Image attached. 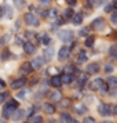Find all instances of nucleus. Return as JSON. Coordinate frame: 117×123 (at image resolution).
<instances>
[{"mask_svg": "<svg viewBox=\"0 0 117 123\" xmlns=\"http://www.w3.org/2000/svg\"><path fill=\"white\" fill-rule=\"evenodd\" d=\"M17 108H18L17 100L10 98V101H7L6 105H4V108H3V111H1V113H3V117H4V119H8L10 116H12Z\"/></svg>", "mask_w": 117, "mask_h": 123, "instance_id": "1", "label": "nucleus"}, {"mask_svg": "<svg viewBox=\"0 0 117 123\" xmlns=\"http://www.w3.org/2000/svg\"><path fill=\"white\" fill-rule=\"evenodd\" d=\"M25 22L28 25H30V26H39L40 25L39 18L36 17L34 14H32V12H26L25 14Z\"/></svg>", "mask_w": 117, "mask_h": 123, "instance_id": "2", "label": "nucleus"}, {"mask_svg": "<svg viewBox=\"0 0 117 123\" xmlns=\"http://www.w3.org/2000/svg\"><path fill=\"white\" fill-rule=\"evenodd\" d=\"M58 36H59V39H61L62 42L67 43V42H72L73 40L74 33H73L72 31H69V29H65V31H61V32L58 33Z\"/></svg>", "mask_w": 117, "mask_h": 123, "instance_id": "3", "label": "nucleus"}, {"mask_svg": "<svg viewBox=\"0 0 117 123\" xmlns=\"http://www.w3.org/2000/svg\"><path fill=\"white\" fill-rule=\"evenodd\" d=\"M98 112H99L102 116H109V115H111V108L109 104L100 102L99 105H98Z\"/></svg>", "mask_w": 117, "mask_h": 123, "instance_id": "4", "label": "nucleus"}, {"mask_svg": "<svg viewBox=\"0 0 117 123\" xmlns=\"http://www.w3.org/2000/svg\"><path fill=\"white\" fill-rule=\"evenodd\" d=\"M44 62H45V60H43V57H37V58L32 60L30 65H32V68H33V69H40V68L44 65Z\"/></svg>", "mask_w": 117, "mask_h": 123, "instance_id": "5", "label": "nucleus"}, {"mask_svg": "<svg viewBox=\"0 0 117 123\" xmlns=\"http://www.w3.org/2000/svg\"><path fill=\"white\" fill-rule=\"evenodd\" d=\"M99 71V65H98V62H91L87 65V71L85 72L88 73V75H94V73H98Z\"/></svg>", "mask_w": 117, "mask_h": 123, "instance_id": "6", "label": "nucleus"}, {"mask_svg": "<svg viewBox=\"0 0 117 123\" xmlns=\"http://www.w3.org/2000/svg\"><path fill=\"white\" fill-rule=\"evenodd\" d=\"M69 51H70V47H67V46H63V47H61L59 49V53H58V58L59 60H65V58H67L69 57Z\"/></svg>", "mask_w": 117, "mask_h": 123, "instance_id": "7", "label": "nucleus"}, {"mask_svg": "<svg viewBox=\"0 0 117 123\" xmlns=\"http://www.w3.org/2000/svg\"><path fill=\"white\" fill-rule=\"evenodd\" d=\"M23 50L26 54H34L36 53V47L32 42H26V43H23Z\"/></svg>", "mask_w": 117, "mask_h": 123, "instance_id": "8", "label": "nucleus"}, {"mask_svg": "<svg viewBox=\"0 0 117 123\" xmlns=\"http://www.w3.org/2000/svg\"><path fill=\"white\" fill-rule=\"evenodd\" d=\"M21 73H23V75H29V73H32V71H33V68H32V65H30V62H23L22 65H21Z\"/></svg>", "mask_w": 117, "mask_h": 123, "instance_id": "9", "label": "nucleus"}, {"mask_svg": "<svg viewBox=\"0 0 117 123\" xmlns=\"http://www.w3.org/2000/svg\"><path fill=\"white\" fill-rule=\"evenodd\" d=\"M25 83H26V79L25 78H19L17 79V80H14L11 83V87L12 89H21L22 86H25Z\"/></svg>", "mask_w": 117, "mask_h": 123, "instance_id": "10", "label": "nucleus"}, {"mask_svg": "<svg viewBox=\"0 0 117 123\" xmlns=\"http://www.w3.org/2000/svg\"><path fill=\"white\" fill-rule=\"evenodd\" d=\"M50 100H51V102H61L62 93L61 91H52L50 94Z\"/></svg>", "mask_w": 117, "mask_h": 123, "instance_id": "11", "label": "nucleus"}, {"mask_svg": "<svg viewBox=\"0 0 117 123\" xmlns=\"http://www.w3.org/2000/svg\"><path fill=\"white\" fill-rule=\"evenodd\" d=\"M43 55H44V58L47 61L51 60V58H54V47H47V49H44L43 50Z\"/></svg>", "mask_w": 117, "mask_h": 123, "instance_id": "12", "label": "nucleus"}, {"mask_svg": "<svg viewBox=\"0 0 117 123\" xmlns=\"http://www.w3.org/2000/svg\"><path fill=\"white\" fill-rule=\"evenodd\" d=\"M91 25H92V29H102L103 25H105V19L103 18H96Z\"/></svg>", "mask_w": 117, "mask_h": 123, "instance_id": "13", "label": "nucleus"}, {"mask_svg": "<svg viewBox=\"0 0 117 123\" xmlns=\"http://www.w3.org/2000/svg\"><path fill=\"white\" fill-rule=\"evenodd\" d=\"M50 84L52 86V87H61L62 86V80H61V76H52L50 80Z\"/></svg>", "mask_w": 117, "mask_h": 123, "instance_id": "14", "label": "nucleus"}, {"mask_svg": "<svg viewBox=\"0 0 117 123\" xmlns=\"http://www.w3.org/2000/svg\"><path fill=\"white\" fill-rule=\"evenodd\" d=\"M102 83H103V79H100V78L94 79V80L91 82V84H89V87H91V90H98Z\"/></svg>", "mask_w": 117, "mask_h": 123, "instance_id": "15", "label": "nucleus"}, {"mask_svg": "<svg viewBox=\"0 0 117 123\" xmlns=\"http://www.w3.org/2000/svg\"><path fill=\"white\" fill-rule=\"evenodd\" d=\"M72 21L74 25H80V24L83 22V14L81 12H74L72 17Z\"/></svg>", "mask_w": 117, "mask_h": 123, "instance_id": "16", "label": "nucleus"}, {"mask_svg": "<svg viewBox=\"0 0 117 123\" xmlns=\"http://www.w3.org/2000/svg\"><path fill=\"white\" fill-rule=\"evenodd\" d=\"M87 75H88L87 72H85V73L78 72V73H77V80H78V84H80V86H83V84L85 83L87 80H88V79H87Z\"/></svg>", "mask_w": 117, "mask_h": 123, "instance_id": "17", "label": "nucleus"}, {"mask_svg": "<svg viewBox=\"0 0 117 123\" xmlns=\"http://www.w3.org/2000/svg\"><path fill=\"white\" fill-rule=\"evenodd\" d=\"M44 111H45V113L52 115V113L55 112V105H54V104H50V102H47V104H44Z\"/></svg>", "mask_w": 117, "mask_h": 123, "instance_id": "18", "label": "nucleus"}, {"mask_svg": "<svg viewBox=\"0 0 117 123\" xmlns=\"http://www.w3.org/2000/svg\"><path fill=\"white\" fill-rule=\"evenodd\" d=\"M62 80V84L65 83V84H70L73 82V75H70V73H65L63 76L61 78Z\"/></svg>", "mask_w": 117, "mask_h": 123, "instance_id": "19", "label": "nucleus"}, {"mask_svg": "<svg viewBox=\"0 0 117 123\" xmlns=\"http://www.w3.org/2000/svg\"><path fill=\"white\" fill-rule=\"evenodd\" d=\"M14 113H15V115H12V117H14L15 120H21V119L25 116V111H23V109H18V108H17Z\"/></svg>", "mask_w": 117, "mask_h": 123, "instance_id": "20", "label": "nucleus"}, {"mask_svg": "<svg viewBox=\"0 0 117 123\" xmlns=\"http://www.w3.org/2000/svg\"><path fill=\"white\" fill-rule=\"evenodd\" d=\"M50 42H51V39H50V36H48L47 33H41V35H40V43L48 46V44H50Z\"/></svg>", "mask_w": 117, "mask_h": 123, "instance_id": "21", "label": "nucleus"}, {"mask_svg": "<svg viewBox=\"0 0 117 123\" xmlns=\"http://www.w3.org/2000/svg\"><path fill=\"white\" fill-rule=\"evenodd\" d=\"M94 43H95L94 36H87V39H85V47H94Z\"/></svg>", "mask_w": 117, "mask_h": 123, "instance_id": "22", "label": "nucleus"}, {"mask_svg": "<svg viewBox=\"0 0 117 123\" xmlns=\"http://www.w3.org/2000/svg\"><path fill=\"white\" fill-rule=\"evenodd\" d=\"M73 14H74V11H73L72 8H66L65 12H63V19H70L73 17Z\"/></svg>", "mask_w": 117, "mask_h": 123, "instance_id": "23", "label": "nucleus"}, {"mask_svg": "<svg viewBox=\"0 0 117 123\" xmlns=\"http://www.w3.org/2000/svg\"><path fill=\"white\" fill-rule=\"evenodd\" d=\"M109 55L113 58V60H117V47L116 46H111L109 49Z\"/></svg>", "mask_w": 117, "mask_h": 123, "instance_id": "24", "label": "nucleus"}, {"mask_svg": "<svg viewBox=\"0 0 117 123\" xmlns=\"http://www.w3.org/2000/svg\"><path fill=\"white\" fill-rule=\"evenodd\" d=\"M77 61H78V64H83V62L87 61V54H85V51H80V53H78Z\"/></svg>", "mask_w": 117, "mask_h": 123, "instance_id": "25", "label": "nucleus"}, {"mask_svg": "<svg viewBox=\"0 0 117 123\" xmlns=\"http://www.w3.org/2000/svg\"><path fill=\"white\" fill-rule=\"evenodd\" d=\"M61 122H74V119H72V117L69 116V113L63 112L61 115Z\"/></svg>", "mask_w": 117, "mask_h": 123, "instance_id": "26", "label": "nucleus"}, {"mask_svg": "<svg viewBox=\"0 0 117 123\" xmlns=\"http://www.w3.org/2000/svg\"><path fill=\"white\" fill-rule=\"evenodd\" d=\"M10 97V93L8 91H4V93H0V104L6 102V100Z\"/></svg>", "mask_w": 117, "mask_h": 123, "instance_id": "27", "label": "nucleus"}, {"mask_svg": "<svg viewBox=\"0 0 117 123\" xmlns=\"http://www.w3.org/2000/svg\"><path fill=\"white\" fill-rule=\"evenodd\" d=\"M3 10L6 11V15H7L8 18H11V17H12V8L8 6V4H6V6L3 7Z\"/></svg>", "mask_w": 117, "mask_h": 123, "instance_id": "28", "label": "nucleus"}, {"mask_svg": "<svg viewBox=\"0 0 117 123\" xmlns=\"http://www.w3.org/2000/svg\"><path fill=\"white\" fill-rule=\"evenodd\" d=\"M10 55H11V53H10V50H4L3 51V53H1V55H0V58H1V60H3V61H6V60H8V58H10Z\"/></svg>", "mask_w": 117, "mask_h": 123, "instance_id": "29", "label": "nucleus"}, {"mask_svg": "<svg viewBox=\"0 0 117 123\" xmlns=\"http://www.w3.org/2000/svg\"><path fill=\"white\" fill-rule=\"evenodd\" d=\"M106 83L109 84V87H113V86H116L117 84V78H113V76H110V78L107 79V82H106Z\"/></svg>", "mask_w": 117, "mask_h": 123, "instance_id": "30", "label": "nucleus"}, {"mask_svg": "<svg viewBox=\"0 0 117 123\" xmlns=\"http://www.w3.org/2000/svg\"><path fill=\"white\" fill-rule=\"evenodd\" d=\"M39 4H40V7H44V8H47V7H50L51 0H39Z\"/></svg>", "mask_w": 117, "mask_h": 123, "instance_id": "31", "label": "nucleus"}, {"mask_svg": "<svg viewBox=\"0 0 117 123\" xmlns=\"http://www.w3.org/2000/svg\"><path fill=\"white\" fill-rule=\"evenodd\" d=\"M98 90H99L100 93H107V91H109V84H107V83H102Z\"/></svg>", "mask_w": 117, "mask_h": 123, "instance_id": "32", "label": "nucleus"}, {"mask_svg": "<svg viewBox=\"0 0 117 123\" xmlns=\"http://www.w3.org/2000/svg\"><path fill=\"white\" fill-rule=\"evenodd\" d=\"M76 111H78L80 113H85V112H87V108H85L83 104H80V105L76 106Z\"/></svg>", "mask_w": 117, "mask_h": 123, "instance_id": "33", "label": "nucleus"}, {"mask_svg": "<svg viewBox=\"0 0 117 123\" xmlns=\"http://www.w3.org/2000/svg\"><path fill=\"white\" fill-rule=\"evenodd\" d=\"M110 21H111V24L117 25V11H114V12L110 15Z\"/></svg>", "mask_w": 117, "mask_h": 123, "instance_id": "34", "label": "nucleus"}, {"mask_svg": "<svg viewBox=\"0 0 117 123\" xmlns=\"http://www.w3.org/2000/svg\"><path fill=\"white\" fill-rule=\"evenodd\" d=\"M113 69H114L113 65H111V64H107V65L105 67V72L106 73H110V72H113Z\"/></svg>", "mask_w": 117, "mask_h": 123, "instance_id": "35", "label": "nucleus"}, {"mask_svg": "<svg viewBox=\"0 0 117 123\" xmlns=\"http://www.w3.org/2000/svg\"><path fill=\"white\" fill-rule=\"evenodd\" d=\"M8 40H10V35H4V36L1 37V43L7 44V43H8Z\"/></svg>", "mask_w": 117, "mask_h": 123, "instance_id": "36", "label": "nucleus"}, {"mask_svg": "<svg viewBox=\"0 0 117 123\" xmlns=\"http://www.w3.org/2000/svg\"><path fill=\"white\" fill-rule=\"evenodd\" d=\"M78 35H80V36H88V29H87V28L81 29V31L78 32Z\"/></svg>", "mask_w": 117, "mask_h": 123, "instance_id": "37", "label": "nucleus"}, {"mask_svg": "<svg viewBox=\"0 0 117 123\" xmlns=\"http://www.w3.org/2000/svg\"><path fill=\"white\" fill-rule=\"evenodd\" d=\"M32 122H43V117L41 116H34V117H30Z\"/></svg>", "mask_w": 117, "mask_h": 123, "instance_id": "38", "label": "nucleus"}, {"mask_svg": "<svg viewBox=\"0 0 117 123\" xmlns=\"http://www.w3.org/2000/svg\"><path fill=\"white\" fill-rule=\"evenodd\" d=\"M84 122H85V123H87V122L94 123V122H95V119H94V117H91V116H87V117H84Z\"/></svg>", "mask_w": 117, "mask_h": 123, "instance_id": "39", "label": "nucleus"}, {"mask_svg": "<svg viewBox=\"0 0 117 123\" xmlns=\"http://www.w3.org/2000/svg\"><path fill=\"white\" fill-rule=\"evenodd\" d=\"M111 8H113V4H106L105 6V11L109 12V11H111Z\"/></svg>", "mask_w": 117, "mask_h": 123, "instance_id": "40", "label": "nucleus"}, {"mask_svg": "<svg viewBox=\"0 0 117 123\" xmlns=\"http://www.w3.org/2000/svg\"><path fill=\"white\" fill-rule=\"evenodd\" d=\"M48 14H50L51 17L55 18V17H56V10H50V11H48Z\"/></svg>", "mask_w": 117, "mask_h": 123, "instance_id": "41", "label": "nucleus"}, {"mask_svg": "<svg viewBox=\"0 0 117 123\" xmlns=\"http://www.w3.org/2000/svg\"><path fill=\"white\" fill-rule=\"evenodd\" d=\"M23 95H25V90H21V91H19V93H18V98H23Z\"/></svg>", "mask_w": 117, "mask_h": 123, "instance_id": "42", "label": "nucleus"}, {"mask_svg": "<svg viewBox=\"0 0 117 123\" xmlns=\"http://www.w3.org/2000/svg\"><path fill=\"white\" fill-rule=\"evenodd\" d=\"M15 3H17L18 7H22L23 6V1H22V0H15Z\"/></svg>", "mask_w": 117, "mask_h": 123, "instance_id": "43", "label": "nucleus"}, {"mask_svg": "<svg viewBox=\"0 0 117 123\" xmlns=\"http://www.w3.org/2000/svg\"><path fill=\"white\" fill-rule=\"evenodd\" d=\"M6 87V83L3 82V79H0V89H4Z\"/></svg>", "mask_w": 117, "mask_h": 123, "instance_id": "44", "label": "nucleus"}, {"mask_svg": "<svg viewBox=\"0 0 117 123\" xmlns=\"http://www.w3.org/2000/svg\"><path fill=\"white\" fill-rule=\"evenodd\" d=\"M66 1L70 4V6H74V4H76V0H66Z\"/></svg>", "mask_w": 117, "mask_h": 123, "instance_id": "45", "label": "nucleus"}, {"mask_svg": "<svg viewBox=\"0 0 117 123\" xmlns=\"http://www.w3.org/2000/svg\"><path fill=\"white\" fill-rule=\"evenodd\" d=\"M111 115H117V105L111 109Z\"/></svg>", "mask_w": 117, "mask_h": 123, "instance_id": "46", "label": "nucleus"}, {"mask_svg": "<svg viewBox=\"0 0 117 123\" xmlns=\"http://www.w3.org/2000/svg\"><path fill=\"white\" fill-rule=\"evenodd\" d=\"M3 14H4V10H3V7H0V19L3 17Z\"/></svg>", "mask_w": 117, "mask_h": 123, "instance_id": "47", "label": "nucleus"}, {"mask_svg": "<svg viewBox=\"0 0 117 123\" xmlns=\"http://www.w3.org/2000/svg\"><path fill=\"white\" fill-rule=\"evenodd\" d=\"M87 3H88V6H92L95 3V0H87Z\"/></svg>", "mask_w": 117, "mask_h": 123, "instance_id": "48", "label": "nucleus"}, {"mask_svg": "<svg viewBox=\"0 0 117 123\" xmlns=\"http://www.w3.org/2000/svg\"><path fill=\"white\" fill-rule=\"evenodd\" d=\"M113 8H114V10L117 11V0L114 1V3H113Z\"/></svg>", "mask_w": 117, "mask_h": 123, "instance_id": "49", "label": "nucleus"}, {"mask_svg": "<svg viewBox=\"0 0 117 123\" xmlns=\"http://www.w3.org/2000/svg\"><path fill=\"white\" fill-rule=\"evenodd\" d=\"M69 105V101H65V102H62V106H67Z\"/></svg>", "mask_w": 117, "mask_h": 123, "instance_id": "50", "label": "nucleus"}]
</instances>
